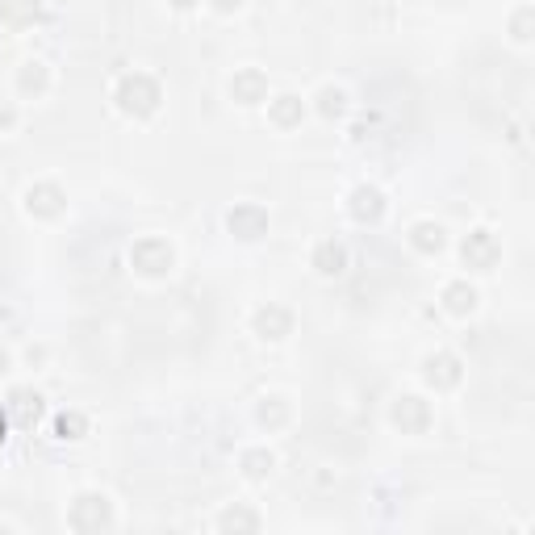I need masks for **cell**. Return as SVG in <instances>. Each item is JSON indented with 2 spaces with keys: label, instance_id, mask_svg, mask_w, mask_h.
<instances>
[{
  "label": "cell",
  "instance_id": "obj_22",
  "mask_svg": "<svg viewBox=\"0 0 535 535\" xmlns=\"http://www.w3.org/2000/svg\"><path fill=\"white\" fill-rule=\"evenodd\" d=\"M218 527L222 531H259V515L251 506H230L218 515Z\"/></svg>",
  "mask_w": 535,
  "mask_h": 535
},
{
  "label": "cell",
  "instance_id": "obj_21",
  "mask_svg": "<svg viewBox=\"0 0 535 535\" xmlns=\"http://www.w3.org/2000/svg\"><path fill=\"white\" fill-rule=\"evenodd\" d=\"M288 414H293V410H288L285 397H264V402H259V410H256L259 426H268V431H280V426L288 423Z\"/></svg>",
  "mask_w": 535,
  "mask_h": 535
},
{
  "label": "cell",
  "instance_id": "obj_2",
  "mask_svg": "<svg viewBox=\"0 0 535 535\" xmlns=\"http://www.w3.org/2000/svg\"><path fill=\"white\" fill-rule=\"evenodd\" d=\"M130 264H134L139 277L159 280V277H168L172 268H176V251H172L168 238H139V243L130 247Z\"/></svg>",
  "mask_w": 535,
  "mask_h": 535
},
{
  "label": "cell",
  "instance_id": "obj_9",
  "mask_svg": "<svg viewBox=\"0 0 535 535\" xmlns=\"http://www.w3.org/2000/svg\"><path fill=\"white\" fill-rule=\"evenodd\" d=\"M226 226L235 238H243V243H256V238L268 235V214L259 205H235L226 214Z\"/></svg>",
  "mask_w": 535,
  "mask_h": 535
},
{
  "label": "cell",
  "instance_id": "obj_7",
  "mask_svg": "<svg viewBox=\"0 0 535 535\" xmlns=\"http://www.w3.org/2000/svg\"><path fill=\"white\" fill-rule=\"evenodd\" d=\"M251 330H256L264 343H280V339L293 335V314H288L285 306H259L256 314H251Z\"/></svg>",
  "mask_w": 535,
  "mask_h": 535
},
{
  "label": "cell",
  "instance_id": "obj_17",
  "mask_svg": "<svg viewBox=\"0 0 535 535\" xmlns=\"http://www.w3.org/2000/svg\"><path fill=\"white\" fill-rule=\"evenodd\" d=\"M444 243H447V235H444V226H439V222H418V226L410 230V247L423 251V256H439V251H444Z\"/></svg>",
  "mask_w": 535,
  "mask_h": 535
},
{
  "label": "cell",
  "instance_id": "obj_20",
  "mask_svg": "<svg viewBox=\"0 0 535 535\" xmlns=\"http://www.w3.org/2000/svg\"><path fill=\"white\" fill-rule=\"evenodd\" d=\"M89 435V418L79 414V410H63V414H55V439H63V444H76V439Z\"/></svg>",
  "mask_w": 535,
  "mask_h": 535
},
{
  "label": "cell",
  "instance_id": "obj_23",
  "mask_svg": "<svg viewBox=\"0 0 535 535\" xmlns=\"http://www.w3.org/2000/svg\"><path fill=\"white\" fill-rule=\"evenodd\" d=\"M318 113H322L327 121L343 118V113H347V92L335 89V84H327V89L318 92Z\"/></svg>",
  "mask_w": 535,
  "mask_h": 535
},
{
  "label": "cell",
  "instance_id": "obj_26",
  "mask_svg": "<svg viewBox=\"0 0 535 535\" xmlns=\"http://www.w3.org/2000/svg\"><path fill=\"white\" fill-rule=\"evenodd\" d=\"M168 5H172V9H180V13H184V9H197L201 0H168Z\"/></svg>",
  "mask_w": 535,
  "mask_h": 535
},
{
  "label": "cell",
  "instance_id": "obj_10",
  "mask_svg": "<svg viewBox=\"0 0 535 535\" xmlns=\"http://www.w3.org/2000/svg\"><path fill=\"white\" fill-rule=\"evenodd\" d=\"M347 209H351V218L364 222V226H377L381 218H385V193L372 189V184H360V189H351V201H347Z\"/></svg>",
  "mask_w": 535,
  "mask_h": 535
},
{
  "label": "cell",
  "instance_id": "obj_8",
  "mask_svg": "<svg viewBox=\"0 0 535 535\" xmlns=\"http://www.w3.org/2000/svg\"><path fill=\"white\" fill-rule=\"evenodd\" d=\"M63 209H68V193L59 184L42 180V184L26 189V214H34V218H59Z\"/></svg>",
  "mask_w": 535,
  "mask_h": 535
},
{
  "label": "cell",
  "instance_id": "obj_14",
  "mask_svg": "<svg viewBox=\"0 0 535 535\" xmlns=\"http://www.w3.org/2000/svg\"><path fill=\"white\" fill-rule=\"evenodd\" d=\"M314 268H318V277H343L347 272V247L335 243V238H322V243L314 247Z\"/></svg>",
  "mask_w": 535,
  "mask_h": 535
},
{
  "label": "cell",
  "instance_id": "obj_4",
  "mask_svg": "<svg viewBox=\"0 0 535 535\" xmlns=\"http://www.w3.org/2000/svg\"><path fill=\"white\" fill-rule=\"evenodd\" d=\"M389 418H393V426L402 435H423L435 414H431V402H423L418 393H402L393 402V410H389Z\"/></svg>",
  "mask_w": 535,
  "mask_h": 535
},
{
  "label": "cell",
  "instance_id": "obj_16",
  "mask_svg": "<svg viewBox=\"0 0 535 535\" xmlns=\"http://www.w3.org/2000/svg\"><path fill=\"white\" fill-rule=\"evenodd\" d=\"M444 309L456 318H468L477 309V288L468 285V280H452V285L444 288Z\"/></svg>",
  "mask_w": 535,
  "mask_h": 535
},
{
  "label": "cell",
  "instance_id": "obj_15",
  "mask_svg": "<svg viewBox=\"0 0 535 535\" xmlns=\"http://www.w3.org/2000/svg\"><path fill=\"white\" fill-rule=\"evenodd\" d=\"M268 118H272V126L293 130V126H301V118H306V105H301V97L285 92V97H277L272 105H268Z\"/></svg>",
  "mask_w": 535,
  "mask_h": 535
},
{
  "label": "cell",
  "instance_id": "obj_25",
  "mask_svg": "<svg viewBox=\"0 0 535 535\" xmlns=\"http://www.w3.org/2000/svg\"><path fill=\"white\" fill-rule=\"evenodd\" d=\"M209 5H214L218 13H238L243 9V0H209Z\"/></svg>",
  "mask_w": 535,
  "mask_h": 535
},
{
  "label": "cell",
  "instance_id": "obj_1",
  "mask_svg": "<svg viewBox=\"0 0 535 535\" xmlns=\"http://www.w3.org/2000/svg\"><path fill=\"white\" fill-rule=\"evenodd\" d=\"M113 100H118V110L126 118H151L159 110V100H163V89H159V79L147 76V71H130V76L118 79Z\"/></svg>",
  "mask_w": 535,
  "mask_h": 535
},
{
  "label": "cell",
  "instance_id": "obj_13",
  "mask_svg": "<svg viewBox=\"0 0 535 535\" xmlns=\"http://www.w3.org/2000/svg\"><path fill=\"white\" fill-rule=\"evenodd\" d=\"M0 21L13 26V30L38 26L42 21V0H0Z\"/></svg>",
  "mask_w": 535,
  "mask_h": 535
},
{
  "label": "cell",
  "instance_id": "obj_3",
  "mask_svg": "<svg viewBox=\"0 0 535 535\" xmlns=\"http://www.w3.org/2000/svg\"><path fill=\"white\" fill-rule=\"evenodd\" d=\"M71 531H100V527H113V502L105 494H79L68 510Z\"/></svg>",
  "mask_w": 535,
  "mask_h": 535
},
{
  "label": "cell",
  "instance_id": "obj_29",
  "mask_svg": "<svg viewBox=\"0 0 535 535\" xmlns=\"http://www.w3.org/2000/svg\"><path fill=\"white\" fill-rule=\"evenodd\" d=\"M5 368H9V356H5V351H0V372H5Z\"/></svg>",
  "mask_w": 535,
  "mask_h": 535
},
{
  "label": "cell",
  "instance_id": "obj_19",
  "mask_svg": "<svg viewBox=\"0 0 535 535\" xmlns=\"http://www.w3.org/2000/svg\"><path fill=\"white\" fill-rule=\"evenodd\" d=\"M238 468H243L251 481H264V477L277 468V456H272L268 447H247V452L238 456Z\"/></svg>",
  "mask_w": 535,
  "mask_h": 535
},
{
  "label": "cell",
  "instance_id": "obj_24",
  "mask_svg": "<svg viewBox=\"0 0 535 535\" xmlns=\"http://www.w3.org/2000/svg\"><path fill=\"white\" fill-rule=\"evenodd\" d=\"M531 30H535V9H519L515 17H510V38L531 42Z\"/></svg>",
  "mask_w": 535,
  "mask_h": 535
},
{
  "label": "cell",
  "instance_id": "obj_6",
  "mask_svg": "<svg viewBox=\"0 0 535 535\" xmlns=\"http://www.w3.org/2000/svg\"><path fill=\"white\" fill-rule=\"evenodd\" d=\"M423 381L431 389H456L460 381H465V364H460V356H452V351H435V356L423 360Z\"/></svg>",
  "mask_w": 535,
  "mask_h": 535
},
{
  "label": "cell",
  "instance_id": "obj_27",
  "mask_svg": "<svg viewBox=\"0 0 535 535\" xmlns=\"http://www.w3.org/2000/svg\"><path fill=\"white\" fill-rule=\"evenodd\" d=\"M13 121H17V113H13V110H0V130H9Z\"/></svg>",
  "mask_w": 535,
  "mask_h": 535
},
{
  "label": "cell",
  "instance_id": "obj_12",
  "mask_svg": "<svg viewBox=\"0 0 535 535\" xmlns=\"http://www.w3.org/2000/svg\"><path fill=\"white\" fill-rule=\"evenodd\" d=\"M230 100H238V105H259V100H268V76L259 68L235 71V79H230Z\"/></svg>",
  "mask_w": 535,
  "mask_h": 535
},
{
  "label": "cell",
  "instance_id": "obj_18",
  "mask_svg": "<svg viewBox=\"0 0 535 535\" xmlns=\"http://www.w3.org/2000/svg\"><path fill=\"white\" fill-rule=\"evenodd\" d=\"M50 89V68L47 63H26L17 71V92L21 97H42Z\"/></svg>",
  "mask_w": 535,
  "mask_h": 535
},
{
  "label": "cell",
  "instance_id": "obj_11",
  "mask_svg": "<svg viewBox=\"0 0 535 535\" xmlns=\"http://www.w3.org/2000/svg\"><path fill=\"white\" fill-rule=\"evenodd\" d=\"M5 414H9V423L30 431V426L42 418V393L38 389H13L9 402H5Z\"/></svg>",
  "mask_w": 535,
  "mask_h": 535
},
{
  "label": "cell",
  "instance_id": "obj_5",
  "mask_svg": "<svg viewBox=\"0 0 535 535\" xmlns=\"http://www.w3.org/2000/svg\"><path fill=\"white\" fill-rule=\"evenodd\" d=\"M460 259H465L473 272H489V268L502 259V243H498L489 230H468L465 243H460Z\"/></svg>",
  "mask_w": 535,
  "mask_h": 535
},
{
  "label": "cell",
  "instance_id": "obj_28",
  "mask_svg": "<svg viewBox=\"0 0 535 535\" xmlns=\"http://www.w3.org/2000/svg\"><path fill=\"white\" fill-rule=\"evenodd\" d=\"M5 439H9V414L0 410V444H5Z\"/></svg>",
  "mask_w": 535,
  "mask_h": 535
}]
</instances>
